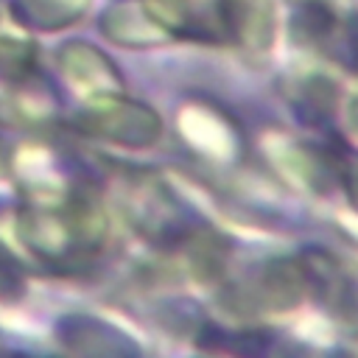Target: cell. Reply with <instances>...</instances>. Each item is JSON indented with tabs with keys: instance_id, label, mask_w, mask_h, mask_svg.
Returning <instances> with one entry per match:
<instances>
[{
	"instance_id": "obj_1",
	"label": "cell",
	"mask_w": 358,
	"mask_h": 358,
	"mask_svg": "<svg viewBox=\"0 0 358 358\" xmlns=\"http://www.w3.org/2000/svg\"><path fill=\"white\" fill-rule=\"evenodd\" d=\"M17 238L39 263L78 268L106 246L109 213L95 185L73 182L64 193L22 196Z\"/></svg>"
},
{
	"instance_id": "obj_2",
	"label": "cell",
	"mask_w": 358,
	"mask_h": 358,
	"mask_svg": "<svg viewBox=\"0 0 358 358\" xmlns=\"http://www.w3.org/2000/svg\"><path fill=\"white\" fill-rule=\"evenodd\" d=\"M120 213L129 227L157 249H179L199 227L176 190L154 171H131L120 190Z\"/></svg>"
},
{
	"instance_id": "obj_3",
	"label": "cell",
	"mask_w": 358,
	"mask_h": 358,
	"mask_svg": "<svg viewBox=\"0 0 358 358\" xmlns=\"http://www.w3.org/2000/svg\"><path fill=\"white\" fill-rule=\"evenodd\" d=\"M70 126L90 140H101L129 151L151 148L162 137V117L148 103L134 101L126 92L84 101Z\"/></svg>"
},
{
	"instance_id": "obj_4",
	"label": "cell",
	"mask_w": 358,
	"mask_h": 358,
	"mask_svg": "<svg viewBox=\"0 0 358 358\" xmlns=\"http://www.w3.org/2000/svg\"><path fill=\"white\" fill-rule=\"evenodd\" d=\"M308 294L310 288H308L305 260L302 255H294V257H274L263 263L255 274L229 285L224 291V302L229 310L241 316H257V313L291 310Z\"/></svg>"
},
{
	"instance_id": "obj_5",
	"label": "cell",
	"mask_w": 358,
	"mask_h": 358,
	"mask_svg": "<svg viewBox=\"0 0 358 358\" xmlns=\"http://www.w3.org/2000/svg\"><path fill=\"white\" fill-rule=\"evenodd\" d=\"M168 39L229 45L227 0H140Z\"/></svg>"
},
{
	"instance_id": "obj_6",
	"label": "cell",
	"mask_w": 358,
	"mask_h": 358,
	"mask_svg": "<svg viewBox=\"0 0 358 358\" xmlns=\"http://www.w3.org/2000/svg\"><path fill=\"white\" fill-rule=\"evenodd\" d=\"M56 67H59L64 84L81 101H92V98L126 90L123 76L115 67V62L101 48H95V45L84 42V39L64 42L56 50Z\"/></svg>"
},
{
	"instance_id": "obj_7",
	"label": "cell",
	"mask_w": 358,
	"mask_h": 358,
	"mask_svg": "<svg viewBox=\"0 0 358 358\" xmlns=\"http://www.w3.org/2000/svg\"><path fill=\"white\" fill-rule=\"evenodd\" d=\"M176 131H179L182 143L196 157H204V159L227 162L238 151V131H235L232 120L221 109H215L204 101H187L179 109Z\"/></svg>"
},
{
	"instance_id": "obj_8",
	"label": "cell",
	"mask_w": 358,
	"mask_h": 358,
	"mask_svg": "<svg viewBox=\"0 0 358 358\" xmlns=\"http://www.w3.org/2000/svg\"><path fill=\"white\" fill-rule=\"evenodd\" d=\"M56 338L62 341L64 350L78 352V355H134L140 352V347L126 333H120L103 319L84 316V313H70L59 319Z\"/></svg>"
},
{
	"instance_id": "obj_9",
	"label": "cell",
	"mask_w": 358,
	"mask_h": 358,
	"mask_svg": "<svg viewBox=\"0 0 358 358\" xmlns=\"http://www.w3.org/2000/svg\"><path fill=\"white\" fill-rule=\"evenodd\" d=\"M98 28L103 39L120 48H154V45L168 42V36L145 14L140 0H117L106 6L98 20Z\"/></svg>"
},
{
	"instance_id": "obj_10",
	"label": "cell",
	"mask_w": 358,
	"mask_h": 358,
	"mask_svg": "<svg viewBox=\"0 0 358 358\" xmlns=\"http://www.w3.org/2000/svg\"><path fill=\"white\" fill-rule=\"evenodd\" d=\"M229 45L243 50H268L274 39L271 0H227Z\"/></svg>"
},
{
	"instance_id": "obj_11",
	"label": "cell",
	"mask_w": 358,
	"mask_h": 358,
	"mask_svg": "<svg viewBox=\"0 0 358 358\" xmlns=\"http://www.w3.org/2000/svg\"><path fill=\"white\" fill-rule=\"evenodd\" d=\"M92 0H8V14L20 28L53 34L76 25Z\"/></svg>"
},
{
	"instance_id": "obj_12",
	"label": "cell",
	"mask_w": 358,
	"mask_h": 358,
	"mask_svg": "<svg viewBox=\"0 0 358 358\" xmlns=\"http://www.w3.org/2000/svg\"><path fill=\"white\" fill-rule=\"evenodd\" d=\"M319 50L336 59L338 64H344L347 70L358 73V14H350V17L338 14Z\"/></svg>"
},
{
	"instance_id": "obj_13",
	"label": "cell",
	"mask_w": 358,
	"mask_h": 358,
	"mask_svg": "<svg viewBox=\"0 0 358 358\" xmlns=\"http://www.w3.org/2000/svg\"><path fill=\"white\" fill-rule=\"evenodd\" d=\"M336 98H338L336 87L327 78H310V81L302 84V103H299V109L310 120H324L327 115H333Z\"/></svg>"
},
{
	"instance_id": "obj_14",
	"label": "cell",
	"mask_w": 358,
	"mask_h": 358,
	"mask_svg": "<svg viewBox=\"0 0 358 358\" xmlns=\"http://www.w3.org/2000/svg\"><path fill=\"white\" fill-rule=\"evenodd\" d=\"M338 182L350 199V204L358 210V154L341 151V168H338Z\"/></svg>"
},
{
	"instance_id": "obj_15",
	"label": "cell",
	"mask_w": 358,
	"mask_h": 358,
	"mask_svg": "<svg viewBox=\"0 0 358 358\" xmlns=\"http://www.w3.org/2000/svg\"><path fill=\"white\" fill-rule=\"evenodd\" d=\"M8 176H11V159H8V157L3 154V148H0V185H3Z\"/></svg>"
},
{
	"instance_id": "obj_16",
	"label": "cell",
	"mask_w": 358,
	"mask_h": 358,
	"mask_svg": "<svg viewBox=\"0 0 358 358\" xmlns=\"http://www.w3.org/2000/svg\"><path fill=\"white\" fill-rule=\"evenodd\" d=\"M350 123H352V129H358V98H352V103H350Z\"/></svg>"
}]
</instances>
